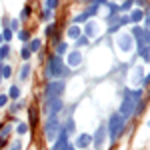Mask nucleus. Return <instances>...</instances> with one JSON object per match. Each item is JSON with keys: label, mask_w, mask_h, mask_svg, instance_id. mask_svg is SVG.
<instances>
[{"label": "nucleus", "mask_w": 150, "mask_h": 150, "mask_svg": "<svg viewBox=\"0 0 150 150\" xmlns=\"http://www.w3.org/2000/svg\"><path fill=\"white\" fill-rule=\"evenodd\" d=\"M140 96H142V90H124V96H122V104H120V116L128 120L130 116L136 112V106L140 102Z\"/></svg>", "instance_id": "1"}, {"label": "nucleus", "mask_w": 150, "mask_h": 150, "mask_svg": "<svg viewBox=\"0 0 150 150\" xmlns=\"http://www.w3.org/2000/svg\"><path fill=\"white\" fill-rule=\"evenodd\" d=\"M16 130H18V134H26V130H28V124H26V122H22V124H18V128H16Z\"/></svg>", "instance_id": "28"}, {"label": "nucleus", "mask_w": 150, "mask_h": 150, "mask_svg": "<svg viewBox=\"0 0 150 150\" xmlns=\"http://www.w3.org/2000/svg\"><path fill=\"white\" fill-rule=\"evenodd\" d=\"M46 74L48 78H54V80H60L64 74H66V66H64V62H62V58L54 54V56L48 58V68H46Z\"/></svg>", "instance_id": "2"}, {"label": "nucleus", "mask_w": 150, "mask_h": 150, "mask_svg": "<svg viewBox=\"0 0 150 150\" xmlns=\"http://www.w3.org/2000/svg\"><path fill=\"white\" fill-rule=\"evenodd\" d=\"M6 102H8V96L6 94H0V106H4Z\"/></svg>", "instance_id": "36"}, {"label": "nucleus", "mask_w": 150, "mask_h": 150, "mask_svg": "<svg viewBox=\"0 0 150 150\" xmlns=\"http://www.w3.org/2000/svg\"><path fill=\"white\" fill-rule=\"evenodd\" d=\"M8 54H10V48L8 46H0V60H4Z\"/></svg>", "instance_id": "22"}, {"label": "nucleus", "mask_w": 150, "mask_h": 150, "mask_svg": "<svg viewBox=\"0 0 150 150\" xmlns=\"http://www.w3.org/2000/svg\"><path fill=\"white\" fill-rule=\"evenodd\" d=\"M28 16H30V6H24L22 12H20V20H26Z\"/></svg>", "instance_id": "23"}, {"label": "nucleus", "mask_w": 150, "mask_h": 150, "mask_svg": "<svg viewBox=\"0 0 150 150\" xmlns=\"http://www.w3.org/2000/svg\"><path fill=\"white\" fill-rule=\"evenodd\" d=\"M46 104V116L48 118H52V116H56V112L62 108V100L60 98H52V100H48Z\"/></svg>", "instance_id": "6"}, {"label": "nucleus", "mask_w": 150, "mask_h": 150, "mask_svg": "<svg viewBox=\"0 0 150 150\" xmlns=\"http://www.w3.org/2000/svg\"><path fill=\"white\" fill-rule=\"evenodd\" d=\"M80 28H78V26H76V24H72V26H70L68 28V32H66V34H68V38H74V40H76V38H80Z\"/></svg>", "instance_id": "16"}, {"label": "nucleus", "mask_w": 150, "mask_h": 150, "mask_svg": "<svg viewBox=\"0 0 150 150\" xmlns=\"http://www.w3.org/2000/svg\"><path fill=\"white\" fill-rule=\"evenodd\" d=\"M62 92H64V82L62 80H50L46 84V90H44V102L52 100V98H58Z\"/></svg>", "instance_id": "4"}, {"label": "nucleus", "mask_w": 150, "mask_h": 150, "mask_svg": "<svg viewBox=\"0 0 150 150\" xmlns=\"http://www.w3.org/2000/svg\"><path fill=\"white\" fill-rule=\"evenodd\" d=\"M28 114H30V122L34 124V122H36V110H34V108H30V110H28Z\"/></svg>", "instance_id": "33"}, {"label": "nucleus", "mask_w": 150, "mask_h": 150, "mask_svg": "<svg viewBox=\"0 0 150 150\" xmlns=\"http://www.w3.org/2000/svg\"><path fill=\"white\" fill-rule=\"evenodd\" d=\"M42 18H44V20H50V18H52V10H50V8H46V10L42 12Z\"/></svg>", "instance_id": "32"}, {"label": "nucleus", "mask_w": 150, "mask_h": 150, "mask_svg": "<svg viewBox=\"0 0 150 150\" xmlns=\"http://www.w3.org/2000/svg\"><path fill=\"white\" fill-rule=\"evenodd\" d=\"M8 98H12V100L20 98V88H18V86H10V90H8Z\"/></svg>", "instance_id": "17"}, {"label": "nucleus", "mask_w": 150, "mask_h": 150, "mask_svg": "<svg viewBox=\"0 0 150 150\" xmlns=\"http://www.w3.org/2000/svg\"><path fill=\"white\" fill-rule=\"evenodd\" d=\"M80 62H82V54L78 52V50H74V52H70L68 54V66H80Z\"/></svg>", "instance_id": "10"}, {"label": "nucleus", "mask_w": 150, "mask_h": 150, "mask_svg": "<svg viewBox=\"0 0 150 150\" xmlns=\"http://www.w3.org/2000/svg\"><path fill=\"white\" fill-rule=\"evenodd\" d=\"M58 6V0H46V8H50V10H54Z\"/></svg>", "instance_id": "31"}, {"label": "nucleus", "mask_w": 150, "mask_h": 150, "mask_svg": "<svg viewBox=\"0 0 150 150\" xmlns=\"http://www.w3.org/2000/svg\"><path fill=\"white\" fill-rule=\"evenodd\" d=\"M18 28V20H12L10 22V30H16Z\"/></svg>", "instance_id": "43"}, {"label": "nucleus", "mask_w": 150, "mask_h": 150, "mask_svg": "<svg viewBox=\"0 0 150 150\" xmlns=\"http://www.w3.org/2000/svg\"><path fill=\"white\" fill-rule=\"evenodd\" d=\"M0 82H2V62H0Z\"/></svg>", "instance_id": "47"}, {"label": "nucleus", "mask_w": 150, "mask_h": 150, "mask_svg": "<svg viewBox=\"0 0 150 150\" xmlns=\"http://www.w3.org/2000/svg\"><path fill=\"white\" fill-rule=\"evenodd\" d=\"M28 74H30V64L26 62V64H22V70H20V80H26Z\"/></svg>", "instance_id": "18"}, {"label": "nucleus", "mask_w": 150, "mask_h": 150, "mask_svg": "<svg viewBox=\"0 0 150 150\" xmlns=\"http://www.w3.org/2000/svg\"><path fill=\"white\" fill-rule=\"evenodd\" d=\"M104 138H106V124H102V126L96 130V134L92 136V142H94V148H102L104 146Z\"/></svg>", "instance_id": "7"}, {"label": "nucleus", "mask_w": 150, "mask_h": 150, "mask_svg": "<svg viewBox=\"0 0 150 150\" xmlns=\"http://www.w3.org/2000/svg\"><path fill=\"white\" fill-rule=\"evenodd\" d=\"M84 34H86V38H94V36L98 34V26H96V22H88L86 24Z\"/></svg>", "instance_id": "13"}, {"label": "nucleus", "mask_w": 150, "mask_h": 150, "mask_svg": "<svg viewBox=\"0 0 150 150\" xmlns=\"http://www.w3.org/2000/svg\"><path fill=\"white\" fill-rule=\"evenodd\" d=\"M144 42L150 46V30H148V28H146V32H144Z\"/></svg>", "instance_id": "37"}, {"label": "nucleus", "mask_w": 150, "mask_h": 150, "mask_svg": "<svg viewBox=\"0 0 150 150\" xmlns=\"http://www.w3.org/2000/svg\"><path fill=\"white\" fill-rule=\"evenodd\" d=\"M66 44H64V42H60V44H56V54L58 56H60V54H64V52H66Z\"/></svg>", "instance_id": "24"}, {"label": "nucleus", "mask_w": 150, "mask_h": 150, "mask_svg": "<svg viewBox=\"0 0 150 150\" xmlns=\"http://www.w3.org/2000/svg\"><path fill=\"white\" fill-rule=\"evenodd\" d=\"M144 18V12L140 10V8H136V10H132L130 12V22H134V24H138L140 20Z\"/></svg>", "instance_id": "15"}, {"label": "nucleus", "mask_w": 150, "mask_h": 150, "mask_svg": "<svg viewBox=\"0 0 150 150\" xmlns=\"http://www.w3.org/2000/svg\"><path fill=\"white\" fill-rule=\"evenodd\" d=\"M134 4H138V6H146L148 4V0H132Z\"/></svg>", "instance_id": "39"}, {"label": "nucleus", "mask_w": 150, "mask_h": 150, "mask_svg": "<svg viewBox=\"0 0 150 150\" xmlns=\"http://www.w3.org/2000/svg\"><path fill=\"white\" fill-rule=\"evenodd\" d=\"M30 54H32V52H30V48H28V46H24L22 52H20V56H22L24 60H28V58H30Z\"/></svg>", "instance_id": "25"}, {"label": "nucleus", "mask_w": 150, "mask_h": 150, "mask_svg": "<svg viewBox=\"0 0 150 150\" xmlns=\"http://www.w3.org/2000/svg\"><path fill=\"white\" fill-rule=\"evenodd\" d=\"M8 134H10V126H4V130L0 132V138H6Z\"/></svg>", "instance_id": "34"}, {"label": "nucleus", "mask_w": 150, "mask_h": 150, "mask_svg": "<svg viewBox=\"0 0 150 150\" xmlns=\"http://www.w3.org/2000/svg\"><path fill=\"white\" fill-rule=\"evenodd\" d=\"M76 40H78V44H86V42H88V38H86V36H80V38H76Z\"/></svg>", "instance_id": "40"}, {"label": "nucleus", "mask_w": 150, "mask_h": 150, "mask_svg": "<svg viewBox=\"0 0 150 150\" xmlns=\"http://www.w3.org/2000/svg\"><path fill=\"white\" fill-rule=\"evenodd\" d=\"M142 84H150V74H146V76H144V80H142Z\"/></svg>", "instance_id": "44"}, {"label": "nucleus", "mask_w": 150, "mask_h": 150, "mask_svg": "<svg viewBox=\"0 0 150 150\" xmlns=\"http://www.w3.org/2000/svg\"><path fill=\"white\" fill-rule=\"evenodd\" d=\"M140 78H142V70L136 68V70H134V82H136V84H138V82H142Z\"/></svg>", "instance_id": "29"}, {"label": "nucleus", "mask_w": 150, "mask_h": 150, "mask_svg": "<svg viewBox=\"0 0 150 150\" xmlns=\"http://www.w3.org/2000/svg\"><path fill=\"white\" fill-rule=\"evenodd\" d=\"M22 148V144H20V142H12V148L10 150H20Z\"/></svg>", "instance_id": "41"}, {"label": "nucleus", "mask_w": 150, "mask_h": 150, "mask_svg": "<svg viewBox=\"0 0 150 150\" xmlns=\"http://www.w3.org/2000/svg\"><path fill=\"white\" fill-rule=\"evenodd\" d=\"M40 44H42V42H40V40H38V38H34V40H32V42H30V52H38V50H40Z\"/></svg>", "instance_id": "19"}, {"label": "nucleus", "mask_w": 150, "mask_h": 150, "mask_svg": "<svg viewBox=\"0 0 150 150\" xmlns=\"http://www.w3.org/2000/svg\"><path fill=\"white\" fill-rule=\"evenodd\" d=\"M46 34H48V36H52V34H54V26H52V24H50V26L46 28Z\"/></svg>", "instance_id": "42"}, {"label": "nucleus", "mask_w": 150, "mask_h": 150, "mask_svg": "<svg viewBox=\"0 0 150 150\" xmlns=\"http://www.w3.org/2000/svg\"><path fill=\"white\" fill-rule=\"evenodd\" d=\"M2 38H4V40H8V42L12 40V30H10V28H4V34H2Z\"/></svg>", "instance_id": "27"}, {"label": "nucleus", "mask_w": 150, "mask_h": 150, "mask_svg": "<svg viewBox=\"0 0 150 150\" xmlns=\"http://www.w3.org/2000/svg\"><path fill=\"white\" fill-rule=\"evenodd\" d=\"M118 46H120V50H124V52H130V50L134 48V44H132V36L130 34H122L120 38H118Z\"/></svg>", "instance_id": "9"}, {"label": "nucleus", "mask_w": 150, "mask_h": 150, "mask_svg": "<svg viewBox=\"0 0 150 150\" xmlns=\"http://www.w3.org/2000/svg\"><path fill=\"white\" fill-rule=\"evenodd\" d=\"M124 122H126V120H124V118H122L120 114H112V116H110V120H108V126H106V132L110 134V140H112V142H114V140L118 138V134L122 132V128H124Z\"/></svg>", "instance_id": "3"}, {"label": "nucleus", "mask_w": 150, "mask_h": 150, "mask_svg": "<svg viewBox=\"0 0 150 150\" xmlns=\"http://www.w3.org/2000/svg\"><path fill=\"white\" fill-rule=\"evenodd\" d=\"M84 20H88V14H86V12H84V14H80V16H76V18H74V24L84 22Z\"/></svg>", "instance_id": "30"}, {"label": "nucleus", "mask_w": 150, "mask_h": 150, "mask_svg": "<svg viewBox=\"0 0 150 150\" xmlns=\"http://www.w3.org/2000/svg\"><path fill=\"white\" fill-rule=\"evenodd\" d=\"M144 32H146V28H142V26H134L132 28V38H136L138 42H144Z\"/></svg>", "instance_id": "14"}, {"label": "nucleus", "mask_w": 150, "mask_h": 150, "mask_svg": "<svg viewBox=\"0 0 150 150\" xmlns=\"http://www.w3.org/2000/svg\"><path fill=\"white\" fill-rule=\"evenodd\" d=\"M64 150H76V148H74L72 144H68V146H66V148H64Z\"/></svg>", "instance_id": "46"}, {"label": "nucleus", "mask_w": 150, "mask_h": 150, "mask_svg": "<svg viewBox=\"0 0 150 150\" xmlns=\"http://www.w3.org/2000/svg\"><path fill=\"white\" fill-rule=\"evenodd\" d=\"M138 54L144 58L146 62L150 60V46L146 44V42H138Z\"/></svg>", "instance_id": "12"}, {"label": "nucleus", "mask_w": 150, "mask_h": 150, "mask_svg": "<svg viewBox=\"0 0 150 150\" xmlns=\"http://www.w3.org/2000/svg\"><path fill=\"white\" fill-rule=\"evenodd\" d=\"M60 128H62V126H60V122H58L56 116L48 118V122H46V138L48 140H54V136L60 132Z\"/></svg>", "instance_id": "5"}, {"label": "nucleus", "mask_w": 150, "mask_h": 150, "mask_svg": "<svg viewBox=\"0 0 150 150\" xmlns=\"http://www.w3.org/2000/svg\"><path fill=\"white\" fill-rule=\"evenodd\" d=\"M10 74H12V68L8 64H2V78H8Z\"/></svg>", "instance_id": "20"}, {"label": "nucleus", "mask_w": 150, "mask_h": 150, "mask_svg": "<svg viewBox=\"0 0 150 150\" xmlns=\"http://www.w3.org/2000/svg\"><path fill=\"white\" fill-rule=\"evenodd\" d=\"M132 4H134L132 0H126L124 4H120V12H122V10H130V8H132Z\"/></svg>", "instance_id": "26"}, {"label": "nucleus", "mask_w": 150, "mask_h": 150, "mask_svg": "<svg viewBox=\"0 0 150 150\" xmlns=\"http://www.w3.org/2000/svg\"><path fill=\"white\" fill-rule=\"evenodd\" d=\"M106 22H108V24H112V22H118V14H116V12H110V14L106 16Z\"/></svg>", "instance_id": "21"}, {"label": "nucleus", "mask_w": 150, "mask_h": 150, "mask_svg": "<svg viewBox=\"0 0 150 150\" xmlns=\"http://www.w3.org/2000/svg\"><path fill=\"white\" fill-rule=\"evenodd\" d=\"M144 20H146V26H150V14H144Z\"/></svg>", "instance_id": "45"}, {"label": "nucleus", "mask_w": 150, "mask_h": 150, "mask_svg": "<svg viewBox=\"0 0 150 150\" xmlns=\"http://www.w3.org/2000/svg\"><path fill=\"white\" fill-rule=\"evenodd\" d=\"M90 142H92V136H90V134H80L78 140H76V146H80V148H88Z\"/></svg>", "instance_id": "11"}, {"label": "nucleus", "mask_w": 150, "mask_h": 150, "mask_svg": "<svg viewBox=\"0 0 150 150\" xmlns=\"http://www.w3.org/2000/svg\"><path fill=\"white\" fill-rule=\"evenodd\" d=\"M20 108H22V102H16V104L10 108V112H16V110H20Z\"/></svg>", "instance_id": "38"}, {"label": "nucleus", "mask_w": 150, "mask_h": 150, "mask_svg": "<svg viewBox=\"0 0 150 150\" xmlns=\"http://www.w3.org/2000/svg\"><path fill=\"white\" fill-rule=\"evenodd\" d=\"M68 146V132L64 130V128H60V132H58V140L56 144H54V148L52 150H64Z\"/></svg>", "instance_id": "8"}, {"label": "nucleus", "mask_w": 150, "mask_h": 150, "mask_svg": "<svg viewBox=\"0 0 150 150\" xmlns=\"http://www.w3.org/2000/svg\"><path fill=\"white\" fill-rule=\"evenodd\" d=\"M18 38H20V40H24V42H26V40H28V38H30V34H28V32H20V34H18Z\"/></svg>", "instance_id": "35"}]
</instances>
